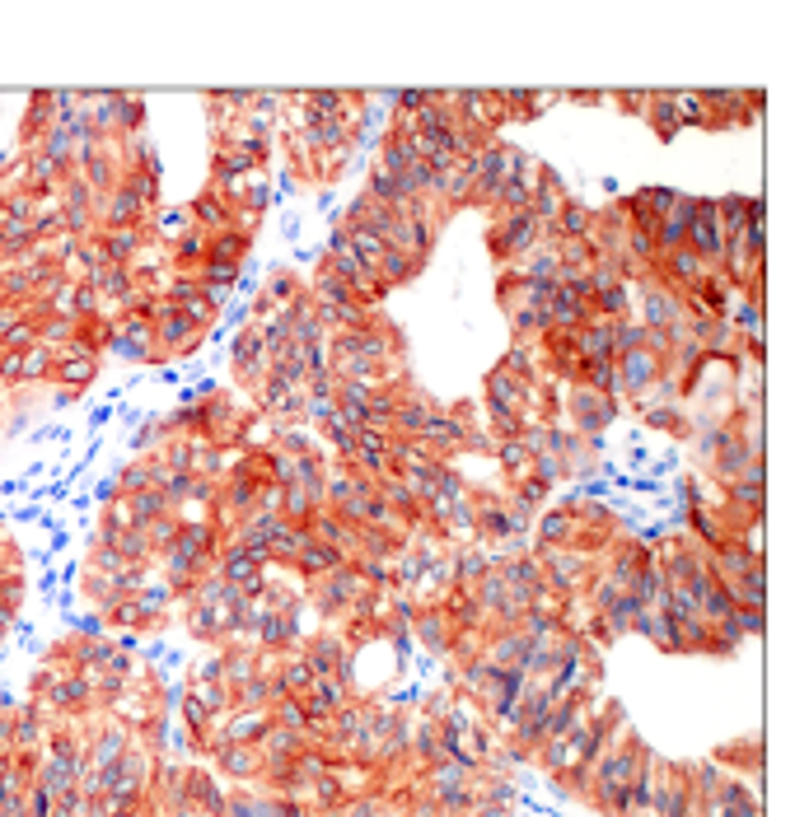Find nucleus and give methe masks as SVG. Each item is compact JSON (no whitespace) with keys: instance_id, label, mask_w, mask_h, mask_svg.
Returning a JSON list of instances; mask_svg holds the SVG:
<instances>
[{"instance_id":"f257e3e1","label":"nucleus","mask_w":809,"mask_h":817,"mask_svg":"<svg viewBox=\"0 0 809 817\" xmlns=\"http://www.w3.org/2000/svg\"><path fill=\"white\" fill-rule=\"evenodd\" d=\"M622 416V402L609 398V392H595L585 384H571L562 388V426L581 439H603L609 426Z\"/></svg>"},{"instance_id":"f03ea898","label":"nucleus","mask_w":809,"mask_h":817,"mask_svg":"<svg viewBox=\"0 0 809 817\" xmlns=\"http://www.w3.org/2000/svg\"><path fill=\"white\" fill-rule=\"evenodd\" d=\"M562 99V89H501L506 103V122L510 127H524V122H538L548 113V103Z\"/></svg>"},{"instance_id":"7ed1b4c3","label":"nucleus","mask_w":809,"mask_h":817,"mask_svg":"<svg viewBox=\"0 0 809 817\" xmlns=\"http://www.w3.org/2000/svg\"><path fill=\"white\" fill-rule=\"evenodd\" d=\"M636 420H642V430L669 435L674 444H688V439H693V420H688V406H683V402H656V406H646Z\"/></svg>"},{"instance_id":"20e7f679","label":"nucleus","mask_w":809,"mask_h":817,"mask_svg":"<svg viewBox=\"0 0 809 817\" xmlns=\"http://www.w3.org/2000/svg\"><path fill=\"white\" fill-rule=\"evenodd\" d=\"M183 206H188L192 225H197L201 234H221V229H229V225H235V215H229L225 197L215 192V187H201V192H197L192 201H183Z\"/></svg>"},{"instance_id":"39448f33","label":"nucleus","mask_w":809,"mask_h":817,"mask_svg":"<svg viewBox=\"0 0 809 817\" xmlns=\"http://www.w3.org/2000/svg\"><path fill=\"white\" fill-rule=\"evenodd\" d=\"M571 532H575V514L567 510V505H543L538 510V518H534V532H528V538H534V546H567L571 542Z\"/></svg>"},{"instance_id":"423d86ee","label":"nucleus","mask_w":809,"mask_h":817,"mask_svg":"<svg viewBox=\"0 0 809 817\" xmlns=\"http://www.w3.org/2000/svg\"><path fill=\"white\" fill-rule=\"evenodd\" d=\"M646 127L650 131H656L660 140H664V146H669V140H679V103H674V89H650V103H646Z\"/></svg>"},{"instance_id":"0eeeda50","label":"nucleus","mask_w":809,"mask_h":817,"mask_svg":"<svg viewBox=\"0 0 809 817\" xmlns=\"http://www.w3.org/2000/svg\"><path fill=\"white\" fill-rule=\"evenodd\" d=\"M575 351H581V360H618L613 351V323L609 318H589L575 327Z\"/></svg>"},{"instance_id":"6e6552de","label":"nucleus","mask_w":809,"mask_h":817,"mask_svg":"<svg viewBox=\"0 0 809 817\" xmlns=\"http://www.w3.org/2000/svg\"><path fill=\"white\" fill-rule=\"evenodd\" d=\"M258 290H267L276 309H282V304H295V300L304 294V272H295V266L276 262V266H267V272L258 276Z\"/></svg>"},{"instance_id":"1a4fd4ad","label":"nucleus","mask_w":809,"mask_h":817,"mask_svg":"<svg viewBox=\"0 0 809 817\" xmlns=\"http://www.w3.org/2000/svg\"><path fill=\"white\" fill-rule=\"evenodd\" d=\"M267 729H272V715L267 711H235L221 725V738L225 743H248V747H258L262 738H267Z\"/></svg>"},{"instance_id":"9d476101","label":"nucleus","mask_w":809,"mask_h":817,"mask_svg":"<svg viewBox=\"0 0 809 817\" xmlns=\"http://www.w3.org/2000/svg\"><path fill=\"white\" fill-rule=\"evenodd\" d=\"M426 272V262H416V257H408V253H398V248H384V257L375 262V276L388 286V294L394 290H402V286H412L416 276Z\"/></svg>"},{"instance_id":"9b49d317","label":"nucleus","mask_w":809,"mask_h":817,"mask_svg":"<svg viewBox=\"0 0 809 817\" xmlns=\"http://www.w3.org/2000/svg\"><path fill=\"white\" fill-rule=\"evenodd\" d=\"M496 473H501V481H515V477H524L528 473V463H534V453L524 449V439H506L501 449H496Z\"/></svg>"},{"instance_id":"f8f14e48","label":"nucleus","mask_w":809,"mask_h":817,"mask_svg":"<svg viewBox=\"0 0 809 817\" xmlns=\"http://www.w3.org/2000/svg\"><path fill=\"white\" fill-rule=\"evenodd\" d=\"M146 127H150L146 99H141V93H127V89H122V131H127V136H141Z\"/></svg>"},{"instance_id":"ddd939ff","label":"nucleus","mask_w":809,"mask_h":817,"mask_svg":"<svg viewBox=\"0 0 809 817\" xmlns=\"http://www.w3.org/2000/svg\"><path fill=\"white\" fill-rule=\"evenodd\" d=\"M646 345V327L636 323V318H618L613 323V351L618 355H627V351H642Z\"/></svg>"},{"instance_id":"4468645a","label":"nucleus","mask_w":809,"mask_h":817,"mask_svg":"<svg viewBox=\"0 0 809 817\" xmlns=\"http://www.w3.org/2000/svg\"><path fill=\"white\" fill-rule=\"evenodd\" d=\"M609 103H618V113H627V117H646L650 89H609Z\"/></svg>"},{"instance_id":"2eb2a0df","label":"nucleus","mask_w":809,"mask_h":817,"mask_svg":"<svg viewBox=\"0 0 809 817\" xmlns=\"http://www.w3.org/2000/svg\"><path fill=\"white\" fill-rule=\"evenodd\" d=\"M646 201H650V211H656V215H669V211H674V201H679V187L646 183Z\"/></svg>"},{"instance_id":"dca6fc26","label":"nucleus","mask_w":809,"mask_h":817,"mask_svg":"<svg viewBox=\"0 0 809 817\" xmlns=\"http://www.w3.org/2000/svg\"><path fill=\"white\" fill-rule=\"evenodd\" d=\"M567 103H609V89H562Z\"/></svg>"}]
</instances>
